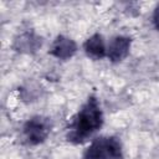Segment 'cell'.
Instances as JSON below:
<instances>
[{"label": "cell", "instance_id": "ba28073f", "mask_svg": "<svg viewBox=\"0 0 159 159\" xmlns=\"http://www.w3.org/2000/svg\"><path fill=\"white\" fill-rule=\"evenodd\" d=\"M152 20H153V25H154V27H155V29L159 31V4H158L155 7H154Z\"/></svg>", "mask_w": 159, "mask_h": 159}, {"label": "cell", "instance_id": "5b68a950", "mask_svg": "<svg viewBox=\"0 0 159 159\" xmlns=\"http://www.w3.org/2000/svg\"><path fill=\"white\" fill-rule=\"evenodd\" d=\"M132 46V37L125 35H117L112 37L107 47V57L111 62L118 63L122 62L129 55Z\"/></svg>", "mask_w": 159, "mask_h": 159}, {"label": "cell", "instance_id": "8992f818", "mask_svg": "<svg viewBox=\"0 0 159 159\" xmlns=\"http://www.w3.org/2000/svg\"><path fill=\"white\" fill-rule=\"evenodd\" d=\"M41 45H42V39L39 35H36L35 31L26 30V31L19 34L14 39L12 48L20 53L32 55L41 47Z\"/></svg>", "mask_w": 159, "mask_h": 159}, {"label": "cell", "instance_id": "7a4b0ae2", "mask_svg": "<svg viewBox=\"0 0 159 159\" xmlns=\"http://www.w3.org/2000/svg\"><path fill=\"white\" fill-rule=\"evenodd\" d=\"M123 145L116 135H102L94 138L84 149L82 159H123Z\"/></svg>", "mask_w": 159, "mask_h": 159}, {"label": "cell", "instance_id": "6da1fadb", "mask_svg": "<svg viewBox=\"0 0 159 159\" xmlns=\"http://www.w3.org/2000/svg\"><path fill=\"white\" fill-rule=\"evenodd\" d=\"M104 118L98 98L89 94L67 125L66 139L72 144H82L92 138L103 125Z\"/></svg>", "mask_w": 159, "mask_h": 159}, {"label": "cell", "instance_id": "277c9868", "mask_svg": "<svg viewBox=\"0 0 159 159\" xmlns=\"http://www.w3.org/2000/svg\"><path fill=\"white\" fill-rule=\"evenodd\" d=\"M77 52V43L65 35H57L55 40L52 41L48 53L57 60L61 61H67L72 58Z\"/></svg>", "mask_w": 159, "mask_h": 159}, {"label": "cell", "instance_id": "3957f363", "mask_svg": "<svg viewBox=\"0 0 159 159\" xmlns=\"http://www.w3.org/2000/svg\"><path fill=\"white\" fill-rule=\"evenodd\" d=\"M52 130V120L46 116H32L22 125V138L27 145L43 143Z\"/></svg>", "mask_w": 159, "mask_h": 159}, {"label": "cell", "instance_id": "52a82bcc", "mask_svg": "<svg viewBox=\"0 0 159 159\" xmlns=\"http://www.w3.org/2000/svg\"><path fill=\"white\" fill-rule=\"evenodd\" d=\"M83 50L86 52V55L94 60V61H98V60H102L103 57L107 56V47H106V43H104V39L101 34H93L92 36H89L84 43H83Z\"/></svg>", "mask_w": 159, "mask_h": 159}]
</instances>
